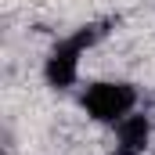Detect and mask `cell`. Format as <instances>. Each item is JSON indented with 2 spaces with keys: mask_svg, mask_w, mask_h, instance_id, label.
Returning <instances> with one entry per match:
<instances>
[{
  "mask_svg": "<svg viewBox=\"0 0 155 155\" xmlns=\"http://www.w3.org/2000/svg\"><path fill=\"white\" fill-rule=\"evenodd\" d=\"M112 130H116V152L112 155H144L148 141H152V123H148V116H141V112L126 116Z\"/></svg>",
  "mask_w": 155,
  "mask_h": 155,
  "instance_id": "obj_3",
  "label": "cell"
},
{
  "mask_svg": "<svg viewBox=\"0 0 155 155\" xmlns=\"http://www.w3.org/2000/svg\"><path fill=\"white\" fill-rule=\"evenodd\" d=\"M101 36H105L101 25H83V29H76L72 36L58 40V43L51 47V54L43 58V79H47V87L69 90V87L79 79V61H83V54H87Z\"/></svg>",
  "mask_w": 155,
  "mask_h": 155,
  "instance_id": "obj_1",
  "label": "cell"
},
{
  "mask_svg": "<svg viewBox=\"0 0 155 155\" xmlns=\"http://www.w3.org/2000/svg\"><path fill=\"white\" fill-rule=\"evenodd\" d=\"M79 105H83V112L94 119V123L116 126V123H123L126 116H134V108H137V90H134L126 79H97V83H87V87H83Z\"/></svg>",
  "mask_w": 155,
  "mask_h": 155,
  "instance_id": "obj_2",
  "label": "cell"
}]
</instances>
